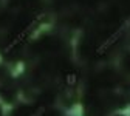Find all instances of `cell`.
<instances>
[{
    "label": "cell",
    "instance_id": "obj_2",
    "mask_svg": "<svg viewBox=\"0 0 130 116\" xmlns=\"http://www.w3.org/2000/svg\"><path fill=\"white\" fill-rule=\"evenodd\" d=\"M65 82H67L68 87H74L77 84V74L76 73H68L67 77H65Z\"/></svg>",
    "mask_w": 130,
    "mask_h": 116
},
{
    "label": "cell",
    "instance_id": "obj_4",
    "mask_svg": "<svg viewBox=\"0 0 130 116\" xmlns=\"http://www.w3.org/2000/svg\"><path fill=\"white\" fill-rule=\"evenodd\" d=\"M43 110H45V108H43V107H40V108H39V111H37L36 114H32V116H42V113H43Z\"/></svg>",
    "mask_w": 130,
    "mask_h": 116
},
{
    "label": "cell",
    "instance_id": "obj_1",
    "mask_svg": "<svg viewBox=\"0 0 130 116\" xmlns=\"http://www.w3.org/2000/svg\"><path fill=\"white\" fill-rule=\"evenodd\" d=\"M40 17H42V15H40ZM40 17H39V19H40ZM39 19H37V20H32V22H31V23H29V25H28V26H26V28H25L22 32H19V34H17V37H15V39H14V40H12V42H11V43H9L6 48H5V51H9V49H12V48H14L15 45H17L19 42H22V40H23V39H25V37L29 34V32L32 31V28H34V26H37V22H39Z\"/></svg>",
    "mask_w": 130,
    "mask_h": 116
},
{
    "label": "cell",
    "instance_id": "obj_3",
    "mask_svg": "<svg viewBox=\"0 0 130 116\" xmlns=\"http://www.w3.org/2000/svg\"><path fill=\"white\" fill-rule=\"evenodd\" d=\"M70 116H80L82 114V104H74L70 110H68Z\"/></svg>",
    "mask_w": 130,
    "mask_h": 116
}]
</instances>
